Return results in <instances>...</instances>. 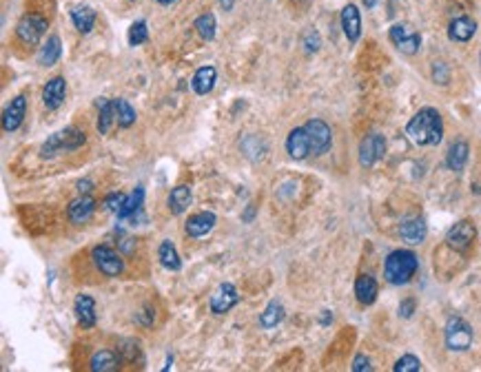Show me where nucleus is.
Segmentation results:
<instances>
[{
    "instance_id": "nucleus-40",
    "label": "nucleus",
    "mask_w": 481,
    "mask_h": 372,
    "mask_svg": "<svg viewBox=\"0 0 481 372\" xmlns=\"http://www.w3.org/2000/svg\"><path fill=\"white\" fill-rule=\"evenodd\" d=\"M413 310H415V301L413 299H406V301H402V306H399V315L410 317V315H413Z\"/></svg>"
},
{
    "instance_id": "nucleus-17",
    "label": "nucleus",
    "mask_w": 481,
    "mask_h": 372,
    "mask_svg": "<svg viewBox=\"0 0 481 372\" xmlns=\"http://www.w3.org/2000/svg\"><path fill=\"white\" fill-rule=\"evenodd\" d=\"M477 32V23L473 18L462 16V18H455L453 23L448 27V38L455 40V43H468L470 38L475 36Z\"/></svg>"
},
{
    "instance_id": "nucleus-31",
    "label": "nucleus",
    "mask_w": 481,
    "mask_h": 372,
    "mask_svg": "<svg viewBox=\"0 0 481 372\" xmlns=\"http://www.w3.org/2000/svg\"><path fill=\"white\" fill-rule=\"evenodd\" d=\"M142 199H145V188H142V186H138V188L133 190V193L125 199V204H122V208H120L118 217H120V219H125V217L136 215L138 210L142 208Z\"/></svg>"
},
{
    "instance_id": "nucleus-27",
    "label": "nucleus",
    "mask_w": 481,
    "mask_h": 372,
    "mask_svg": "<svg viewBox=\"0 0 481 372\" xmlns=\"http://www.w3.org/2000/svg\"><path fill=\"white\" fill-rule=\"evenodd\" d=\"M468 144L464 140H457V142L448 149V155H446V164L450 171H464L466 162H468Z\"/></svg>"
},
{
    "instance_id": "nucleus-26",
    "label": "nucleus",
    "mask_w": 481,
    "mask_h": 372,
    "mask_svg": "<svg viewBox=\"0 0 481 372\" xmlns=\"http://www.w3.org/2000/svg\"><path fill=\"white\" fill-rule=\"evenodd\" d=\"M60 54H63V43H60L58 36H52L43 45V49H40L38 63L43 65V67H54L58 60H60Z\"/></svg>"
},
{
    "instance_id": "nucleus-36",
    "label": "nucleus",
    "mask_w": 481,
    "mask_h": 372,
    "mask_svg": "<svg viewBox=\"0 0 481 372\" xmlns=\"http://www.w3.org/2000/svg\"><path fill=\"white\" fill-rule=\"evenodd\" d=\"M302 45H304V49H306V54H315L317 49L322 47V38H319V34H317V32H313V29H310V32H306V34H304Z\"/></svg>"
},
{
    "instance_id": "nucleus-12",
    "label": "nucleus",
    "mask_w": 481,
    "mask_h": 372,
    "mask_svg": "<svg viewBox=\"0 0 481 372\" xmlns=\"http://www.w3.org/2000/svg\"><path fill=\"white\" fill-rule=\"evenodd\" d=\"M65 96H67V83L63 76H56L52 78L43 89V105L49 109V111H56V109L65 102Z\"/></svg>"
},
{
    "instance_id": "nucleus-30",
    "label": "nucleus",
    "mask_w": 481,
    "mask_h": 372,
    "mask_svg": "<svg viewBox=\"0 0 481 372\" xmlns=\"http://www.w3.org/2000/svg\"><path fill=\"white\" fill-rule=\"evenodd\" d=\"M282 319H284V306L279 304V301H270V304L264 308V313L259 315V326L275 328Z\"/></svg>"
},
{
    "instance_id": "nucleus-35",
    "label": "nucleus",
    "mask_w": 481,
    "mask_h": 372,
    "mask_svg": "<svg viewBox=\"0 0 481 372\" xmlns=\"http://www.w3.org/2000/svg\"><path fill=\"white\" fill-rule=\"evenodd\" d=\"M393 370L395 372H419V370H422V361H419L417 357H413V355H404L393 366Z\"/></svg>"
},
{
    "instance_id": "nucleus-25",
    "label": "nucleus",
    "mask_w": 481,
    "mask_h": 372,
    "mask_svg": "<svg viewBox=\"0 0 481 372\" xmlns=\"http://www.w3.org/2000/svg\"><path fill=\"white\" fill-rule=\"evenodd\" d=\"M94 372H116L120 368V357L114 350H98L92 357V364H89Z\"/></svg>"
},
{
    "instance_id": "nucleus-9",
    "label": "nucleus",
    "mask_w": 481,
    "mask_h": 372,
    "mask_svg": "<svg viewBox=\"0 0 481 372\" xmlns=\"http://www.w3.org/2000/svg\"><path fill=\"white\" fill-rule=\"evenodd\" d=\"M386 153V138L373 133V135H366L359 144V164L364 168H370L379 157H384Z\"/></svg>"
},
{
    "instance_id": "nucleus-29",
    "label": "nucleus",
    "mask_w": 481,
    "mask_h": 372,
    "mask_svg": "<svg viewBox=\"0 0 481 372\" xmlns=\"http://www.w3.org/2000/svg\"><path fill=\"white\" fill-rule=\"evenodd\" d=\"M158 257H160V264H162L167 270H180V268H182V261H180L178 250H175V246L171 242H169V239H164V242L160 244Z\"/></svg>"
},
{
    "instance_id": "nucleus-13",
    "label": "nucleus",
    "mask_w": 481,
    "mask_h": 372,
    "mask_svg": "<svg viewBox=\"0 0 481 372\" xmlns=\"http://www.w3.org/2000/svg\"><path fill=\"white\" fill-rule=\"evenodd\" d=\"M25 113H27V98L16 96L12 100V105H9L3 113V129L7 131V133H12V131H16L20 124H23Z\"/></svg>"
},
{
    "instance_id": "nucleus-2",
    "label": "nucleus",
    "mask_w": 481,
    "mask_h": 372,
    "mask_svg": "<svg viewBox=\"0 0 481 372\" xmlns=\"http://www.w3.org/2000/svg\"><path fill=\"white\" fill-rule=\"evenodd\" d=\"M417 255L410 253V250H393L388 257H386V264H384V275L388 284H395V286H402L408 284L413 275L417 273Z\"/></svg>"
},
{
    "instance_id": "nucleus-5",
    "label": "nucleus",
    "mask_w": 481,
    "mask_h": 372,
    "mask_svg": "<svg viewBox=\"0 0 481 372\" xmlns=\"http://www.w3.org/2000/svg\"><path fill=\"white\" fill-rule=\"evenodd\" d=\"M92 259H94L96 268L103 275H107V277H118L125 270L122 257H120L111 246H105V244L103 246H96L92 250Z\"/></svg>"
},
{
    "instance_id": "nucleus-34",
    "label": "nucleus",
    "mask_w": 481,
    "mask_h": 372,
    "mask_svg": "<svg viewBox=\"0 0 481 372\" xmlns=\"http://www.w3.org/2000/svg\"><path fill=\"white\" fill-rule=\"evenodd\" d=\"M147 38H149L147 23H145V20H138V23H133L131 29H129V45L138 47V45L147 43Z\"/></svg>"
},
{
    "instance_id": "nucleus-20",
    "label": "nucleus",
    "mask_w": 481,
    "mask_h": 372,
    "mask_svg": "<svg viewBox=\"0 0 481 372\" xmlns=\"http://www.w3.org/2000/svg\"><path fill=\"white\" fill-rule=\"evenodd\" d=\"M96 107H98V131L103 135H107L111 131V124L118 122L116 118V100H107V98H98L96 100Z\"/></svg>"
},
{
    "instance_id": "nucleus-8",
    "label": "nucleus",
    "mask_w": 481,
    "mask_h": 372,
    "mask_svg": "<svg viewBox=\"0 0 481 372\" xmlns=\"http://www.w3.org/2000/svg\"><path fill=\"white\" fill-rule=\"evenodd\" d=\"M477 237V230L473 226V222H468V219H464V222H457L453 228L448 230L446 235V244L457 250V253H466V250L473 246Z\"/></svg>"
},
{
    "instance_id": "nucleus-23",
    "label": "nucleus",
    "mask_w": 481,
    "mask_h": 372,
    "mask_svg": "<svg viewBox=\"0 0 481 372\" xmlns=\"http://www.w3.org/2000/svg\"><path fill=\"white\" fill-rule=\"evenodd\" d=\"M191 188H189L186 184H180L175 186L171 193H169V199H167V204H169V210H171L173 215H180V213H184V210L191 206Z\"/></svg>"
},
{
    "instance_id": "nucleus-3",
    "label": "nucleus",
    "mask_w": 481,
    "mask_h": 372,
    "mask_svg": "<svg viewBox=\"0 0 481 372\" xmlns=\"http://www.w3.org/2000/svg\"><path fill=\"white\" fill-rule=\"evenodd\" d=\"M85 144V131H80L76 127H69L60 133H54L52 138L47 140L40 149V155L43 157H54L60 151H76Z\"/></svg>"
},
{
    "instance_id": "nucleus-38",
    "label": "nucleus",
    "mask_w": 481,
    "mask_h": 372,
    "mask_svg": "<svg viewBox=\"0 0 481 372\" xmlns=\"http://www.w3.org/2000/svg\"><path fill=\"white\" fill-rule=\"evenodd\" d=\"M125 199H127V195H122V193H111V195H107L105 206L111 210V213H120V208H122Z\"/></svg>"
},
{
    "instance_id": "nucleus-43",
    "label": "nucleus",
    "mask_w": 481,
    "mask_h": 372,
    "mask_svg": "<svg viewBox=\"0 0 481 372\" xmlns=\"http://www.w3.org/2000/svg\"><path fill=\"white\" fill-rule=\"evenodd\" d=\"M253 213H255V208H253V206H248V213L244 215V219H246V222H248L250 217H253Z\"/></svg>"
},
{
    "instance_id": "nucleus-24",
    "label": "nucleus",
    "mask_w": 481,
    "mask_h": 372,
    "mask_svg": "<svg viewBox=\"0 0 481 372\" xmlns=\"http://www.w3.org/2000/svg\"><path fill=\"white\" fill-rule=\"evenodd\" d=\"M355 295H357L359 304H364V306L373 304V301L377 299V281H375V277L359 275L357 281H355Z\"/></svg>"
},
{
    "instance_id": "nucleus-14",
    "label": "nucleus",
    "mask_w": 481,
    "mask_h": 372,
    "mask_svg": "<svg viewBox=\"0 0 481 372\" xmlns=\"http://www.w3.org/2000/svg\"><path fill=\"white\" fill-rule=\"evenodd\" d=\"M286 151H288V155L293 157V160H306L308 155H313V153H310V142H308V135H306L304 127L293 129L288 133V138H286Z\"/></svg>"
},
{
    "instance_id": "nucleus-37",
    "label": "nucleus",
    "mask_w": 481,
    "mask_h": 372,
    "mask_svg": "<svg viewBox=\"0 0 481 372\" xmlns=\"http://www.w3.org/2000/svg\"><path fill=\"white\" fill-rule=\"evenodd\" d=\"M433 80H435L437 85H448L450 72H448L446 63H435V65H433Z\"/></svg>"
},
{
    "instance_id": "nucleus-16",
    "label": "nucleus",
    "mask_w": 481,
    "mask_h": 372,
    "mask_svg": "<svg viewBox=\"0 0 481 372\" xmlns=\"http://www.w3.org/2000/svg\"><path fill=\"white\" fill-rule=\"evenodd\" d=\"M96 210V199L92 195H80L78 199H74L72 204H69L67 213H69V219H72L74 224H85L89 217L94 215Z\"/></svg>"
},
{
    "instance_id": "nucleus-10",
    "label": "nucleus",
    "mask_w": 481,
    "mask_h": 372,
    "mask_svg": "<svg viewBox=\"0 0 481 372\" xmlns=\"http://www.w3.org/2000/svg\"><path fill=\"white\" fill-rule=\"evenodd\" d=\"M390 40H393V45L399 49V52L408 54V56L417 54L419 45H422V36H419L417 32H413V29L406 27V25H393V27H390Z\"/></svg>"
},
{
    "instance_id": "nucleus-42",
    "label": "nucleus",
    "mask_w": 481,
    "mask_h": 372,
    "mask_svg": "<svg viewBox=\"0 0 481 372\" xmlns=\"http://www.w3.org/2000/svg\"><path fill=\"white\" fill-rule=\"evenodd\" d=\"M220 5L224 7V12H231V9H233V0H220Z\"/></svg>"
},
{
    "instance_id": "nucleus-28",
    "label": "nucleus",
    "mask_w": 481,
    "mask_h": 372,
    "mask_svg": "<svg viewBox=\"0 0 481 372\" xmlns=\"http://www.w3.org/2000/svg\"><path fill=\"white\" fill-rule=\"evenodd\" d=\"M72 20H74V25L80 34H89L94 29L96 25V12L92 7H76L74 12H72Z\"/></svg>"
},
{
    "instance_id": "nucleus-1",
    "label": "nucleus",
    "mask_w": 481,
    "mask_h": 372,
    "mask_svg": "<svg viewBox=\"0 0 481 372\" xmlns=\"http://www.w3.org/2000/svg\"><path fill=\"white\" fill-rule=\"evenodd\" d=\"M406 135L419 146H435L442 142L444 135V122L437 109H422L406 127Z\"/></svg>"
},
{
    "instance_id": "nucleus-45",
    "label": "nucleus",
    "mask_w": 481,
    "mask_h": 372,
    "mask_svg": "<svg viewBox=\"0 0 481 372\" xmlns=\"http://www.w3.org/2000/svg\"><path fill=\"white\" fill-rule=\"evenodd\" d=\"M160 5H171V3H175V0H158Z\"/></svg>"
},
{
    "instance_id": "nucleus-7",
    "label": "nucleus",
    "mask_w": 481,
    "mask_h": 372,
    "mask_svg": "<svg viewBox=\"0 0 481 372\" xmlns=\"http://www.w3.org/2000/svg\"><path fill=\"white\" fill-rule=\"evenodd\" d=\"M45 32H47V20L36 16V14L23 16V18H20L18 27H16V34L25 45H38L40 38L45 36Z\"/></svg>"
},
{
    "instance_id": "nucleus-18",
    "label": "nucleus",
    "mask_w": 481,
    "mask_h": 372,
    "mask_svg": "<svg viewBox=\"0 0 481 372\" xmlns=\"http://www.w3.org/2000/svg\"><path fill=\"white\" fill-rule=\"evenodd\" d=\"M215 80H217L215 67L206 65V67H200L197 72H195V76H193V80H191V87H193V91H195L197 96H206V94L213 91Z\"/></svg>"
},
{
    "instance_id": "nucleus-19",
    "label": "nucleus",
    "mask_w": 481,
    "mask_h": 372,
    "mask_svg": "<svg viewBox=\"0 0 481 372\" xmlns=\"http://www.w3.org/2000/svg\"><path fill=\"white\" fill-rule=\"evenodd\" d=\"M74 310H76L78 324L83 328H94L96 326V301L89 295H78Z\"/></svg>"
},
{
    "instance_id": "nucleus-39",
    "label": "nucleus",
    "mask_w": 481,
    "mask_h": 372,
    "mask_svg": "<svg viewBox=\"0 0 481 372\" xmlns=\"http://www.w3.org/2000/svg\"><path fill=\"white\" fill-rule=\"evenodd\" d=\"M370 370H373L370 361L364 355H357L355 361H353V372H370Z\"/></svg>"
},
{
    "instance_id": "nucleus-4",
    "label": "nucleus",
    "mask_w": 481,
    "mask_h": 372,
    "mask_svg": "<svg viewBox=\"0 0 481 372\" xmlns=\"http://www.w3.org/2000/svg\"><path fill=\"white\" fill-rule=\"evenodd\" d=\"M446 346L455 353H464L473 346V328L462 317H450L446 324Z\"/></svg>"
},
{
    "instance_id": "nucleus-41",
    "label": "nucleus",
    "mask_w": 481,
    "mask_h": 372,
    "mask_svg": "<svg viewBox=\"0 0 481 372\" xmlns=\"http://www.w3.org/2000/svg\"><path fill=\"white\" fill-rule=\"evenodd\" d=\"M78 190H80V193H89V190H92V182H87V179H85V182H80L78 184Z\"/></svg>"
},
{
    "instance_id": "nucleus-32",
    "label": "nucleus",
    "mask_w": 481,
    "mask_h": 372,
    "mask_svg": "<svg viewBox=\"0 0 481 372\" xmlns=\"http://www.w3.org/2000/svg\"><path fill=\"white\" fill-rule=\"evenodd\" d=\"M116 118H118V124L122 129H129L136 122V111L127 100H116Z\"/></svg>"
},
{
    "instance_id": "nucleus-22",
    "label": "nucleus",
    "mask_w": 481,
    "mask_h": 372,
    "mask_svg": "<svg viewBox=\"0 0 481 372\" xmlns=\"http://www.w3.org/2000/svg\"><path fill=\"white\" fill-rule=\"evenodd\" d=\"M342 29H344V34H346V38L350 40V43H357L359 34H362V16H359L355 5L344 7V12H342Z\"/></svg>"
},
{
    "instance_id": "nucleus-21",
    "label": "nucleus",
    "mask_w": 481,
    "mask_h": 372,
    "mask_svg": "<svg viewBox=\"0 0 481 372\" xmlns=\"http://www.w3.org/2000/svg\"><path fill=\"white\" fill-rule=\"evenodd\" d=\"M399 235L406 244H422L424 237H426V222L422 217H413V219H406V222L399 226Z\"/></svg>"
},
{
    "instance_id": "nucleus-15",
    "label": "nucleus",
    "mask_w": 481,
    "mask_h": 372,
    "mask_svg": "<svg viewBox=\"0 0 481 372\" xmlns=\"http://www.w3.org/2000/svg\"><path fill=\"white\" fill-rule=\"evenodd\" d=\"M217 222V217L211 213V210H202V213H195L189 217V222L184 226L189 237H204L206 233H211L213 226Z\"/></svg>"
},
{
    "instance_id": "nucleus-6",
    "label": "nucleus",
    "mask_w": 481,
    "mask_h": 372,
    "mask_svg": "<svg viewBox=\"0 0 481 372\" xmlns=\"http://www.w3.org/2000/svg\"><path fill=\"white\" fill-rule=\"evenodd\" d=\"M304 131L308 135L310 142V153L313 155H324L330 149V142H333V133H330V127L322 120H308L304 124Z\"/></svg>"
},
{
    "instance_id": "nucleus-44",
    "label": "nucleus",
    "mask_w": 481,
    "mask_h": 372,
    "mask_svg": "<svg viewBox=\"0 0 481 372\" xmlns=\"http://www.w3.org/2000/svg\"><path fill=\"white\" fill-rule=\"evenodd\" d=\"M364 5H366V7H375L377 0H364Z\"/></svg>"
},
{
    "instance_id": "nucleus-33",
    "label": "nucleus",
    "mask_w": 481,
    "mask_h": 372,
    "mask_svg": "<svg viewBox=\"0 0 481 372\" xmlns=\"http://www.w3.org/2000/svg\"><path fill=\"white\" fill-rule=\"evenodd\" d=\"M195 29H197L200 38L213 40L215 38V16L213 14H202L195 20Z\"/></svg>"
},
{
    "instance_id": "nucleus-11",
    "label": "nucleus",
    "mask_w": 481,
    "mask_h": 372,
    "mask_svg": "<svg viewBox=\"0 0 481 372\" xmlns=\"http://www.w3.org/2000/svg\"><path fill=\"white\" fill-rule=\"evenodd\" d=\"M239 301V293H237V288L233 284H222L220 286L215 293L211 295V301H209V306H211V313L213 315H224L228 313L235 304Z\"/></svg>"
}]
</instances>
